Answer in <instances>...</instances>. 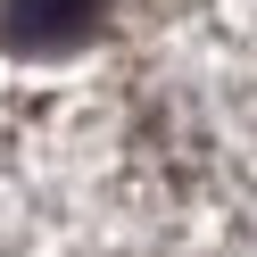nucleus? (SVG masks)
I'll list each match as a JSON object with an SVG mask.
<instances>
[{
	"instance_id": "1",
	"label": "nucleus",
	"mask_w": 257,
	"mask_h": 257,
	"mask_svg": "<svg viewBox=\"0 0 257 257\" xmlns=\"http://www.w3.org/2000/svg\"><path fill=\"white\" fill-rule=\"evenodd\" d=\"M108 0H0V34L17 50H67L100 25Z\"/></svg>"
}]
</instances>
